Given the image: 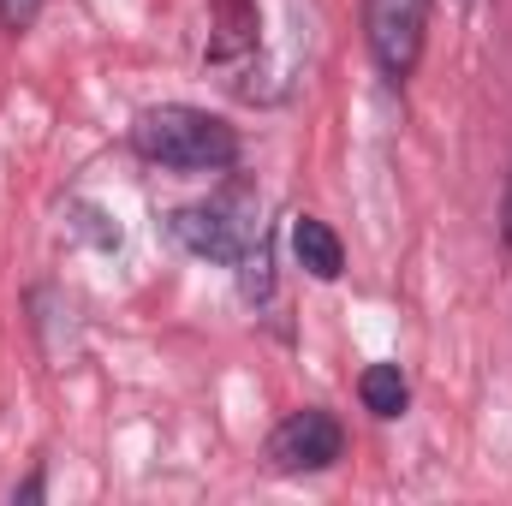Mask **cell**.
<instances>
[{
    "label": "cell",
    "instance_id": "cell-1",
    "mask_svg": "<svg viewBox=\"0 0 512 506\" xmlns=\"http://www.w3.org/2000/svg\"><path fill=\"white\" fill-rule=\"evenodd\" d=\"M131 155L161 173L227 179L245 161V137L227 114H209L197 102H155L131 120Z\"/></svg>",
    "mask_w": 512,
    "mask_h": 506
},
{
    "label": "cell",
    "instance_id": "cell-2",
    "mask_svg": "<svg viewBox=\"0 0 512 506\" xmlns=\"http://www.w3.org/2000/svg\"><path fill=\"white\" fill-rule=\"evenodd\" d=\"M167 233H173V245L185 256L215 262V268H233L239 256L251 251V239L262 233V221H256L251 197L233 185V191H215V197H203V203H179V209L167 215Z\"/></svg>",
    "mask_w": 512,
    "mask_h": 506
},
{
    "label": "cell",
    "instance_id": "cell-3",
    "mask_svg": "<svg viewBox=\"0 0 512 506\" xmlns=\"http://www.w3.org/2000/svg\"><path fill=\"white\" fill-rule=\"evenodd\" d=\"M435 0H364V48L393 90H405L429 54Z\"/></svg>",
    "mask_w": 512,
    "mask_h": 506
},
{
    "label": "cell",
    "instance_id": "cell-4",
    "mask_svg": "<svg viewBox=\"0 0 512 506\" xmlns=\"http://www.w3.org/2000/svg\"><path fill=\"white\" fill-rule=\"evenodd\" d=\"M262 459H268L274 477H322V471H334L346 459V423H340V411H328V405L286 411L268 429Z\"/></svg>",
    "mask_w": 512,
    "mask_h": 506
},
{
    "label": "cell",
    "instance_id": "cell-5",
    "mask_svg": "<svg viewBox=\"0 0 512 506\" xmlns=\"http://www.w3.org/2000/svg\"><path fill=\"white\" fill-rule=\"evenodd\" d=\"M256 48H262L256 0H215L209 6V48H203V60L215 72H239V66L256 60Z\"/></svg>",
    "mask_w": 512,
    "mask_h": 506
},
{
    "label": "cell",
    "instance_id": "cell-6",
    "mask_svg": "<svg viewBox=\"0 0 512 506\" xmlns=\"http://www.w3.org/2000/svg\"><path fill=\"white\" fill-rule=\"evenodd\" d=\"M286 245H292V262L310 274V280H322V286H334L340 274H346V239L322 221V215H292V227H286Z\"/></svg>",
    "mask_w": 512,
    "mask_h": 506
},
{
    "label": "cell",
    "instance_id": "cell-7",
    "mask_svg": "<svg viewBox=\"0 0 512 506\" xmlns=\"http://www.w3.org/2000/svg\"><path fill=\"white\" fill-rule=\"evenodd\" d=\"M358 405L376 417V423H399L411 411V376L399 364H364L358 370Z\"/></svg>",
    "mask_w": 512,
    "mask_h": 506
},
{
    "label": "cell",
    "instance_id": "cell-8",
    "mask_svg": "<svg viewBox=\"0 0 512 506\" xmlns=\"http://www.w3.org/2000/svg\"><path fill=\"white\" fill-rule=\"evenodd\" d=\"M233 274H239L245 304H268V298H274V233H268V227L251 239V251L233 262Z\"/></svg>",
    "mask_w": 512,
    "mask_h": 506
},
{
    "label": "cell",
    "instance_id": "cell-9",
    "mask_svg": "<svg viewBox=\"0 0 512 506\" xmlns=\"http://www.w3.org/2000/svg\"><path fill=\"white\" fill-rule=\"evenodd\" d=\"M42 18V0H0V30L6 36H30Z\"/></svg>",
    "mask_w": 512,
    "mask_h": 506
},
{
    "label": "cell",
    "instance_id": "cell-10",
    "mask_svg": "<svg viewBox=\"0 0 512 506\" xmlns=\"http://www.w3.org/2000/svg\"><path fill=\"white\" fill-rule=\"evenodd\" d=\"M495 233H501V251L512 256V167H507V185H501V215H495Z\"/></svg>",
    "mask_w": 512,
    "mask_h": 506
},
{
    "label": "cell",
    "instance_id": "cell-11",
    "mask_svg": "<svg viewBox=\"0 0 512 506\" xmlns=\"http://www.w3.org/2000/svg\"><path fill=\"white\" fill-rule=\"evenodd\" d=\"M42 489H48V477H42V471H30V483L18 489V501H42Z\"/></svg>",
    "mask_w": 512,
    "mask_h": 506
},
{
    "label": "cell",
    "instance_id": "cell-12",
    "mask_svg": "<svg viewBox=\"0 0 512 506\" xmlns=\"http://www.w3.org/2000/svg\"><path fill=\"white\" fill-rule=\"evenodd\" d=\"M465 6H477V0H465Z\"/></svg>",
    "mask_w": 512,
    "mask_h": 506
}]
</instances>
